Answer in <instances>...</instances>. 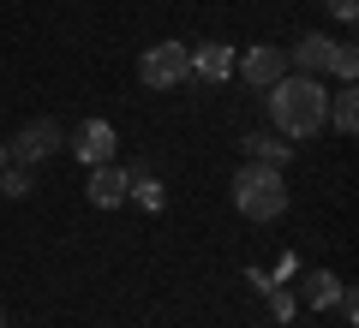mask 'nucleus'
Here are the masks:
<instances>
[{
	"label": "nucleus",
	"instance_id": "obj_1",
	"mask_svg": "<svg viewBox=\"0 0 359 328\" xmlns=\"http://www.w3.org/2000/svg\"><path fill=\"white\" fill-rule=\"evenodd\" d=\"M264 101H269L276 131H287V138H311V131H323V120H330V96H323V84L306 78V72L276 78V84L264 90Z\"/></svg>",
	"mask_w": 359,
	"mask_h": 328
},
{
	"label": "nucleus",
	"instance_id": "obj_2",
	"mask_svg": "<svg viewBox=\"0 0 359 328\" xmlns=\"http://www.w3.org/2000/svg\"><path fill=\"white\" fill-rule=\"evenodd\" d=\"M233 209L245 221H276L287 209V185H282V167H264V162H245L233 173Z\"/></svg>",
	"mask_w": 359,
	"mask_h": 328
},
{
	"label": "nucleus",
	"instance_id": "obj_3",
	"mask_svg": "<svg viewBox=\"0 0 359 328\" xmlns=\"http://www.w3.org/2000/svg\"><path fill=\"white\" fill-rule=\"evenodd\" d=\"M192 78V48L186 42H150L138 60V84L144 90H180Z\"/></svg>",
	"mask_w": 359,
	"mask_h": 328
},
{
	"label": "nucleus",
	"instance_id": "obj_4",
	"mask_svg": "<svg viewBox=\"0 0 359 328\" xmlns=\"http://www.w3.org/2000/svg\"><path fill=\"white\" fill-rule=\"evenodd\" d=\"M54 150H66L60 126H54V120H30V126L18 131L13 143H6V162H18V167H36V162H48Z\"/></svg>",
	"mask_w": 359,
	"mask_h": 328
},
{
	"label": "nucleus",
	"instance_id": "obj_5",
	"mask_svg": "<svg viewBox=\"0 0 359 328\" xmlns=\"http://www.w3.org/2000/svg\"><path fill=\"white\" fill-rule=\"evenodd\" d=\"M233 66H240V78H245V84L269 90L276 78H287V48H276V42H257V48H245Z\"/></svg>",
	"mask_w": 359,
	"mask_h": 328
},
{
	"label": "nucleus",
	"instance_id": "obj_6",
	"mask_svg": "<svg viewBox=\"0 0 359 328\" xmlns=\"http://www.w3.org/2000/svg\"><path fill=\"white\" fill-rule=\"evenodd\" d=\"M114 126H108V120H84V126L72 131V143H66V150L78 155V162L84 167H102V162H114Z\"/></svg>",
	"mask_w": 359,
	"mask_h": 328
},
{
	"label": "nucleus",
	"instance_id": "obj_7",
	"mask_svg": "<svg viewBox=\"0 0 359 328\" xmlns=\"http://www.w3.org/2000/svg\"><path fill=\"white\" fill-rule=\"evenodd\" d=\"M126 197H132V173L126 167H114V162L90 167V203H96V209H120Z\"/></svg>",
	"mask_w": 359,
	"mask_h": 328
},
{
	"label": "nucleus",
	"instance_id": "obj_8",
	"mask_svg": "<svg viewBox=\"0 0 359 328\" xmlns=\"http://www.w3.org/2000/svg\"><path fill=\"white\" fill-rule=\"evenodd\" d=\"M228 72H233V48H228V42H198V48H192V78L222 84Z\"/></svg>",
	"mask_w": 359,
	"mask_h": 328
},
{
	"label": "nucleus",
	"instance_id": "obj_9",
	"mask_svg": "<svg viewBox=\"0 0 359 328\" xmlns=\"http://www.w3.org/2000/svg\"><path fill=\"white\" fill-rule=\"evenodd\" d=\"M287 66L306 72V78H318L323 66H330V36H299L294 48H287Z\"/></svg>",
	"mask_w": 359,
	"mask_h": 328
},
{
	"label": "nucleus",
	"instance_id": "obj_10",
	"mask_svg": "<svg viewBox=\"0 0 359 328\" xmlns=\"http://www.w3.org/2000/svg\"><path fill=\"white\" fill-rule=\"evenodd\" d=\"M341 287H347L341 275H330V269H311V275L299 280V299H306V304H318V311H323V304H335V299H341Z\"/></svg>",
	"mask_w": 359,
	"mask_h": 328
},
{
	"label": "nucleus",
	"instance_id": "obj_11",
	"mask_svg": "<svg viewBox=\"0 0 359 328\" xmlns=\"http://www.w3.org/2000/svg\"><path fill=\"white\" fill-rule=\"evenodd\" d=\"M330 126L341 131V138H353V131H359V90L353 84H341L330 96Z\"/></svg>",
	"mask_w": 359,
	"mask_h": 328
},
{
	"label": "nucleus",
	"instance_id": "obj_12",
	"mask_svg": "<svg viewBox=\"0 0 359 328\" xmlns=\"http://www.w3.org/2000/svg\"><path fill=\"white\" fill-rule=\"evenodd\" d=\"M245 155L264 162V167H282V162H287V143H276V138H245Z\"/></svg>",
	"mask_w": 359,
	"mask_h": 328
},
{
	"label": "nucleus",
	"instance_id": "obj_13",
	"mask_svg": "<svg viewBox=\"0 0 359 328\" xmlns=\"http://www.w3.org/2000/svg\"><path fill=\"white\" fill-rule=\"evenodd\" d=\"M323 72H335V78H353L359 72V54H353V42H330V66Z\"/></svg>",
	"mask_w": 359,
	"mask_h": 328
},
{
	"label": "nucleus",
	"instance_id": "obj_14",
	"mask_svg": "<svg viewBox=\"0 0 359 328\" xmlns=\"http://www.w3.org/2000/svg\"><path fill=\"white\" fill-rule=\"evenodd\" d=\"M0 191H6V197H25V191H30V167H0Z\"/></svg>",
	"mask_w": 359,
	"mask_h": 328
},
{
	"label": "nucleus",
	"instance_id": "obj_15",
	"mask_svg": "<svg viewBox=\"0 0 359 328\" xmlns=\"http://www.w3.org/2000/svg\"><path fill=\"white\" fill-rule=\"evenodd\" d=\"M132 185H138V203H144V209H156V203H162V185H156V179L144 173V167L132 173Z\"/></svg>",
	"mask_w": 359,
	"mask_h": 328
},
{
	"label": "nucleus",
	"instance_id": "obj_16",
	"mask_svg": "<svg viewBox=\"0 0 359 328\" xmlns=\"http://www.w3.org/2000/svg\"><path fill=\"white\" fill-rule=\"evenodd\" d=\"M330 13H335V18H353V13H359V0H330Z\"/></svg>",
	"mask_w": 359,
	"mask_h": 328
},
{
	"label": "nucleus",
	"instance_id": "obj_17",
	"mask_svg": "<svg viewBox=\"0 0 359 328\" xmlns=\"http://www.w3.org/2000/svg\"><path fill=\"white\" fill-rule=\"evenodd\" d=\"M0 167H6V143H0Z\"/></svg>",
	"mask_w": 359,
	"mask_h": 328
},
{
	"label": "nucleus",
	"instance_id": "obj_18",
	"mask_svg": "<svg viewBox=\"0 0 359 328\" xmlns=\"http://www.w3.org/2000/svg\"><path fill=\"white\" fill-rule=\"evenodd\" d=\"M0 328H6V316H0Z\"/></svg>",
	"mask_w": 359,
	"mask_h": 328
}]
</instances>
